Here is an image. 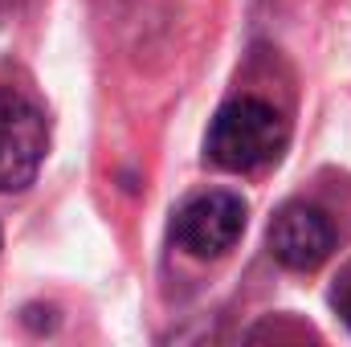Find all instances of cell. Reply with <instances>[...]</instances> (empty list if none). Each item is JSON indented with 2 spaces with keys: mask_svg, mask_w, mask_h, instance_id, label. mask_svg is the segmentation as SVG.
Masks as SVG:
<instances>
[{
  "mask_svg": "<svg viewBox=\"0 0 351 347\" xmlns=\"http://www.w3.org/2000/svg\"><path fill=\"white\" fill-rule=\"evenodd\" d=\"M286 143H290V127H286L282 110L269 106L265 98L241 94V98H229L213 115L208 135H204V156L221 172L245 176L278 164Z\"/></svg>",
  "mask_w": 351,
  "mask_h": 347,
  "instance_id": "6da1fadb",
  "label": "cell"
},
{
  "mask_svg": "<svg viewBox=\"0 0 351 347\" xmlns=\"http://www.w3.org/2000/svg\"><path fill=\"white\" fill-rule=\"evenodd\" d=\"M49 152V123L37 102L0 90V196L29 188Z\"/></svg>",
  "mask_w": 351,
  "mask_h": 347,
  "instance_id": "7a4b0ae2",
  "label": "cell"
},
{
  "mask_svg": "<svg viewBox=\"0 0 351 347\" xmlns=\"http://www.w3.org/2000/svg\"><path fill=\"white\" fill-rule=\"evenodd\" d=\"M245 233V200L237 192H225V188H208V192H196L192 200L180 204L172 221V237L176 246L188 254V258H221L229 254Z\"/></svg>",
  "mask_w": 351,
  "mask_h": 347,
  "instance_id": "3957f363",
  "label": "cell"
},
{
  "mask_svg": "<svg viewBox=\"0 0 351 347\" xmlns=\"http://www.w3.org/2000/svg\"><path fill=\"white\" fill-rule=\"evenodd\" d=\"M265 246H269V258L278 261L282 270L311 274V270H319L323 261L331 258L335 229H331V221H327L323 208L302 204V200H290V204H282L274 213L269 233H265Z\"/></svg>",
  "mask_w": 351,
  "mask_h": 347,
  "instance_id": "277c9868",
  "label": "cell"
},
{
  "mask_svg": "<svg viewBox=\"0 0 351 347\" xmlns=\"http://www.w3.org/2000/svg\"><path fill=\"white\" fill-rule=\"evenodd\" d=\"M331 302H335L339 319L348 323V331H351V274L343 278V282H339V290H335V298H331Z\"/></svg>",
  "mask_w": 351,
  "mask_h": 347,
  "instance_id": "5b68a950",
  "label": "cell"
}]
</instances>
